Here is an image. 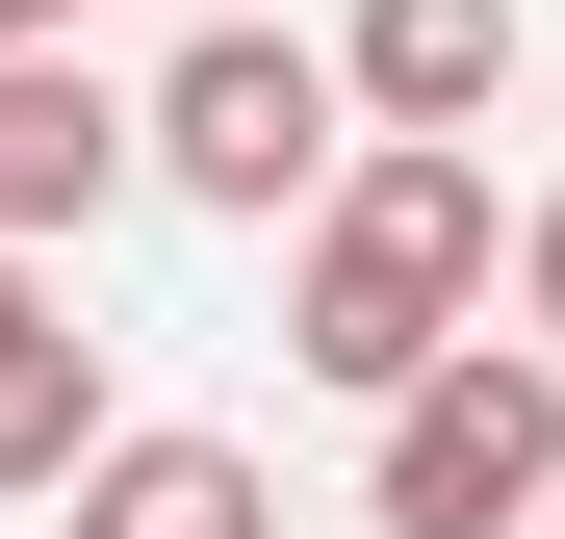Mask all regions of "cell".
Returning a JSON list of instances; mask_svg holds the SVG:
<instances>
[{
    "mask_svg": "<svg viewBox=\"0 0 565 539\" xmlns=\"http://www.w3.org/2000/svg\"><path fill=\"white\" fill-rule=\"evenodd\" d=\"M129 180H154V104H104L77 52H26V77H0V257H52V231H104Z\"/></svg>",
    "mask_w": 565,
    "mask_h": 539,
    "instance_id": "obj_5",
    "label": "cell"
},
{
    "mask_svg": "<svg viewBox=\"0 0 565 539\" xmlns=\"http://www.w3.org/2000/svg\"><path fill=\"white\" fill-rule=\"evenodd\" d=\"M206 26H257V0H206Z\"/></svg>",
    "mask_w": 565,
    "mask_h": 539,
    "instance_id": "obj_10",
    "label": "cell"
},
{
    "mask_svg": "<svg viewBox=\"0 0 565 539\" xmlns=\"http://www.w3.org/2000/svg\"><path fill=\"white\" fill-rule=\"evenodd\" d=\"M334 77H360V154H462L514 104V0H360Z\"/></svg>",
    "mask_w": 565,
    "mask_h": 539,
    "instance_id": "obj_4",
    "label": "cell"
},
{
    "mask_svg": "<svg viewBox=\"0 0 565 539\" xmlns=\"http://www.w3.org/2000/svg\"><path fill=\"white\" fill-rule=\"evenodd\" d=\"M77 539H282V488L232 463V436H129V463L77 488Z\"/></svg>",
    "mask_w": 565,
    "mask_h": 539,
    "instance_id": "obj_7",
    "label": "cell"
},
{
    "mask_svg": "<svg viewBox=\"0 0 565 539\" xmlns=\"http://www.w3.org/2000/svg\"><path fill=\"white\" fill-rule=\"evenodd\" d=\"M514 309H540V359H565V206H540V231H514Z\"/></svg>",
    "mask_w": 565,
    "mask_h": 539,
    "instance_id": "obj_8",
    "label": "cell"
},
{
    "mask_svg": "<svg viewBox=\"0 0 565 539\" xmlns=\"http://www.w3.org/2000/svg\"><path fill=\"white\" fill-rule=\"evenodd\" d=\"M489 154H360L334 206H309V283H282V359L360 411H412L437 359H489Z\"/></svg>",
    "mask_w": 565,
    "mask_h": 539,
    "instance_id": "obj_1",
    "label": "cell"
},
{
    "mask_svg": "<svg viewBox=\"0 0 565 539\" xmlns=\"http://www.w3.org/2000/svg\"><path fill=\"white\" fill-rule=\"evenodd\" d=\"M52 26H77V0H0V77H26V52H52Z\"/></svg>",
    "mask_w": 565,
    "mask_h": 539,
    "instance_id": "obj_9",
    "label": "cell"
},
{
    "mask_svg": "<svg viewBox=\"0 0 565 539\" xmlns=\"http://www.w3.org/2000/svg\"><path fill=\"white\" fill-rule=\"evenodd\" d=\"M334 129H360V77H334L309 26H180V77H154V180L232 206V231L334 206Z\"/></svg>",
    "mask_w": 565,
    "mask_h": 539,
    "instance_id": "obj_2",
    "label": "cell"
},
{
    "mask_svg": "<svg viewBox=\"0 0 565 539\" xmlns=\"http://www.w3.org/2000/svg\"><path fill=\"white\" fill-rule=\"evenodd\" d=\"M104 463H129V436H104V334L0 257V488H104Z\"/></svg>",
    "mask_w": 565,
    "mask_h": 539,
    "instance_id": "obj_6",
    "label": "cell"
},
{
    "mask_svg": "<svg viewBox=\"0 0 565 539\" xmlns=\"http://www.w3.org/2000/svg\"><path fill=\"white\" fill-rule=\"evenodd\" d=\"M386 539H565V359H437L386 411Z\"/></svg>",
    "mask_w": 565,
    "mask_h": 539,
    "instance_id": "obj_3",
    "label": "cell"
}]
</instances>
